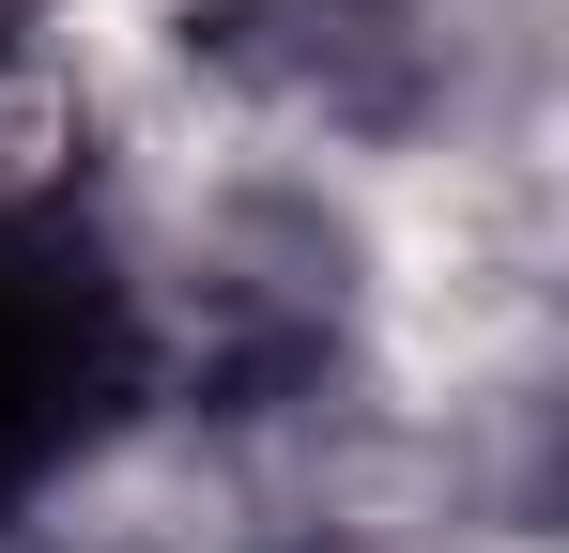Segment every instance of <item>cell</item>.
Segmentation results:
<instances>
[{
	"label": "cell",
	"instance_id": "obj_1",
	"mask_svg": "<svg viewBox=\"0 0 569 553\" xmlns=\"http://www.w3.org/2000/svg\"><path fill=\"white\" fill-rule=\"evenodd\" d=\"M139 384V308L78 215L0 200V523L93 446Z\"/></svg>",
	"mask_w": 569,
	"mask_h": 553
}]
</instances>
